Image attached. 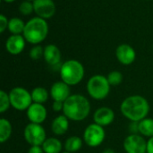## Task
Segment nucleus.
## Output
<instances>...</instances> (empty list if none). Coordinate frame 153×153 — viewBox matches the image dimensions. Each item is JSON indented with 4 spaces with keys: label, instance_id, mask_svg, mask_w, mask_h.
<instances>
[{
    "label": "nucleus",
    "instance_id": "1",
    "mask_svg": "<svg viewBox=\"0 0 153 153\" xmlns=\"http://www.w3.org/2000/svg\"><path fill=\"white\" fill-rule=\"evenodd\" d=\"M150 109L149 101L141 95L129 96L120 105L122 115L131 122H140L146 118L150 113Z\"/></svg>",
    "mask_w": 153,
    "mask_h": 153
},
{
    "label": "nucleus",
    "instance_id": "2",
    "mask_svg": "<svg viewBox=\"0 0 153 153\" xmlns=\"http://www.w3.org/2000/svg\"><path fill=\"white\" fill-rule=\"evenodd\" d=\"M91 113V103L82 94H72L65 102L63 115L69 120L81 122L86 119Z\"/></svg>",
    "mask_w": 153,
    "mask_h": 153
},
{
    "label": "nucleus",
    "instance_id": "3",
    "mask_svg": "<svg viewBox=\"0 0 153 153\" xmlns=\"http://www.w3.org/2000/svg\"><path fill=\"white\" fill-rule=\"evenodd\" d=\"M48 34V23L45 19L40 17H33L29 20L23 30V37L26 41L33 44L39 45L43 40L46 39Z\"/></svg>",
    "mask_w": 153,
    "mask_h": 153
},
{
    "label": "nucleus",
    "instance_id": "4",
    "mask_svg": "<svg viewBox=\"0 0 153 153\" xmlns=\"http://www.w3.org/2000/svg\"><path fill=\"white\" fill-rule=\"evenodd\" d=\"M59 73L61 81L70 86H74L83 80L85 70L81 62L75 59H69L62 64Z\"/></svg>",
    "mask_w": 153,
    "mask_h": 153
},
{
    "label": "nucleus",
    "instance_id": "5",
    "mask_svg": "<svg viewBox=\"0 0 153 153\" xmlns=\"http://www.w3.org/2000/svg\"><path fill=\"white\" fill-rule=\"evenodd\" d=\"M110 87L111 85L109 84L107 76L101 74L91 76L88 80L86 85L89 96L96 100H105L110 92Z\"/></svg>",
    "mask_w": 153,
    "mask_h": 153
},
{
    "label": "nucleus",
    "instance_id": "6",
    "mask_svg": "<svg viewBox=\"0 0 153 153\" xmlns=\"http://www.w3.org/2000/svg\"><path fill=\"white\" fill-rule=\"evenodd\" d=\"M11 107L18 111H26L33 103L31 93L23 87H14L9 91Z\"/></svg>",
    "mask_w": 153,
    "mask_h": 153
},
{
    "label": "nucleus",
    "instance_id": "7",
    "mask_svg": "<svg viewBox=\"0 0 153 153\" xmlns=\"http://www.w3.org/2000/svg\"><path fill=\"white\" fill-rule=\"evenodd\" d=\"M23 137L30 146H42L47 139L45 128L39 124L29 123L23 130Z\"/></svg>",
    "mask_w": 153,
    "mask_h": 153
},
{
    "label": "nucleus",
    "instance_id": "8",
    "mask_svg": "<svg viewBox=\"0 0 153 153\" xmlns=\"http://www.w3.org/2000/svg\"><path fill=\"white\" fill-rule=\"evenodd\" d=\"M106 138L104 127L93 123L89 125L83 132L82 139L84 143L91 148H97L101 145Z\"/></svg>",
    "mask_w": 153,
    "mask_h": 153
},
{
    "label": "nucleus",
    "instance_id": "9",
    "mask_svg": "<svg viewBox=\"0 0 153 153\" xmlns=\"http://www.w3.org/2000/svg\"><path fill=\"white\" fill-rule=\"evenodd\" d=\"M126 153H147V141L140 134H130L123 143Z\"/></svg>",
    "mask_w": 153,
    "mask_h": 153
},
{
    "label": "nucleus",
    "instance_id": "10",
    "mask_svg": "<svg viewBox=\"0 0 153 153\" xmlns=\"http://www.w3.org/2000/svg\"><path fill=\"white\" fill-rule=\"evenodd\" d=\"M33 6L37 16L45 20L53 17L56 11V6L53 0H34Z\"/></svg>",
    "mask_w": 153,
    "mask_h": 153
},
{
    "label": "nucleus",
    "instance_id": "11",
    "mask_svg": "<svg viewBox=\"0 0 153 153\" xmlns=\"http://www.w3.org/2000/svg\"><path fill=\"white\" fill-rule=\"evenodd\" d=\"M27 117L30 123L41 125L44 123L48 117V111L44 104L32 103L30 108L26 110Z\"/></svg>",
    "mask_w": 153,
    "mask_h": 153
},
{
    "label": "nucleus",
    "instance_id": "12",
    "mask_svg": "<svg viewBox=\"0 0 153 153\" xmlns=\"http://www.w3.org/2000/svg\"><path fill=\"white\" fill-rule=\"evenodd\" d=\"M116 56L120 64L130 65L136 59V52L132 46L128 44H121L116 49Z\"/></svg>",
    "mask_w": 153,
    "mask_h": 153
},
{
    "label": "nucleus",
    "instance_id": "13",
    "mask_svg": "<svg viewBox=\"0 0 153 153\" xmlns=\"http://www.w3.org/2000/svg\"><path fill=\"white\" fill-rule=\"evenodd\" d=\"M70 85L64 82L63 81L56 82L52 84L50 88V96L54 101H61L65 102L72 94Z\"/></svg>",
    "mask_w": 153,
    "mask_h": 153
},
{
    "label": "nucleus",
    "instance_id": "14",
    "mask_svg": "<svg viewBox=\"0 0 153 153\" xmlns=\"http://www.w3.org/2000/svg\"><path fill=\"white\" fill-rule=\"evenodd\" d=\"M115 120V112L108 107H100L97 108L93 114V121L95 124L106 127L110 126Z\"/></svg>",
    "mask_w": 153,
    "mask_h": 153
},
{
    "label": "nucleus",
    "instance_id": "15",
    "mask_svg": "<svg viewBox=\"0 0 153 153\" xmlns=\"http://www.w3.org/2000/svg\"><path fill=\"white\" fill-rule=\"evenodd\" d=\"M26 39L23 35H11L5 41L6 51L13 56L21 54L25 48Z\"/></svg>",
    "mask_w": 153,
    "mask_h": 153
},
{
    "label": "nucleus",
    "instance_id": "16",
    "mask_svg": "<svg viewBox=\"0 0 153 153\" xmlns=\"http://www.w3.org/2000/svg\"><path fill=\"white\" fill-rule=\"evenodd\" d=\"M61 51L57 46L54 44H49L44 48L43 58L49 66L56 67L57 65H61Z\"/></svg>",
    "mask_w": 153,
    "mask_h": 153
},
{
    "label": "nucleus",
    "instance_id": "17",
    "mask_svg": "<svg viewBox=\"0 0 153 153\" xmlns=\"http://www.w3.org/2000/svg\"><path fill=\"white\" fill-rule=\"evenodd\" d=\"M69 119L65 115H59L55 117L51 124V131L55 135L61 136L66 134L69 129Z\"/></svg>",
    "mask_w": 153,
    "mask_h": 153
},
{
    "label": "nucleus",
    "instance_id": "18",
    "mask_svg": "<svg viewBox=\"0 0 153 153\" xmlns=\"http://www.w3.org/2000/svg\"><path fill=\"white\" fill-rule=\"evenodd\" d=\"M63 143L56 137H48L42 144V148L45 153H62Z\"/></svg>",
    "mask_w": 153,
    "mask_h": 153
},
{
    "label": "nucleus",
    "instance_id": "19",
    "mask_svg": "<svg viewBox=\"0 0 153 153\" xmlns=\"http://www.w3.org/2000/svg\"><path fill=\"white\" fill-rule=\"evenodd\" d=\"M83 139H82L79 136L74 135V136H70L68 137L64 144V148L65 150V152H68L74 153L79 152L82 145H83Z\"/></svg>",
    "mask_w": 153,
    "mask_h": 153
},
{
    "label": "nucleus",
    "instance_id": "20",
    "mask_svg": "<svg viewBox=\"0 0 153 153\" xmlns=\"http://www.w3.org/2000/svg\"><path fill=\"white\" fill-rule=\"evenodd\" d=\"M30 93H31L32 101L34 103H39V104L46 103L48 100L50 95L48 91L44 87H35L34 89H32Z\"/></svg>",
    "mask_w": 153,
    "mask_h": 153
},
{
    "label": "nucleus",
    "instance_id": "21",
    "mask_svg": "<svg viewBox=\"0 0 153 153\" xmlns=\"http://www.w3.org/2000/svg\"><path fill=\"white\" fill-rule=\"evenodd\" d=\"M13 133V126L11 122L6 119L2 117L0 119V143H6Z\"/></svg>",
    "mask_w": 153,
    "mask_h": 153
},
{
    "label": "nucleus",
    "instance_id": "22",
    "mask_svg": "<svg viewBox=\"0 0 153 153\" xmlns=\"http://www.w3.org/2000/svg\"><path fill=\"white\" fill-rule=\"evenodd\" d=\"M139 134L143 137H153V118L146 117L138 122Z\"/></svg>",
    "mask_w": 153,
    "mask_h": 153
},
{
    "label": "nucleus",
    "instance_id": "23",
    "mask_svg": "<svg viewBox=\"0 0 153 153\" xmlns=\"http://www.w3.org/2000/svg\"><path fill=\"white\" fill-rule=\"evenodd\" d=\"M25 22L19 17H13L9 20L8 30L12 35H22L25 28Z\"/></svg>",
    "mask_w": 153,
    "mask_h": 153
},
{
    "label": "nucleus",
    "instance_id": "24",
    "mask_svg": "<svg viewBox=\"0 0 153 153\" xmlns=\"http://www.w3.org/2000/svg\"><path fill=\"white\" fill-rule=\"evenodd\" d=\"M11 107L9 93H7L4 91H0V113L4 114L5 113L9 108Z\"/></svg>",
    "mask_w": 153,
    "mask_h": 153
},
{
    "label": "nucleus",
    "instance_id": "25",
    "mask_svg": "<svg viewBox=\"0 0 153 153\" xmlns=\"http://www.w3.org/2000/svg\"><path fill=\"white\" fill-rule=\"evenodd\" d=\"M107 78L111 86H117V85L121 84L123 82V74L121 72H119L117 70L111 71L108 74Z\"/></svg>",
    "mask_w": 153,
    "mask_h": 153
},
{
    "label": "nucleus",
    "instance_id": "26",
    "mask_svg": "<svg viewBox=\"0 0 153 153\" xmlns=\"http://www.w3.org/2000/svg\"><path fill=\"white\" fill-rule=\"evenodd\" d=\"M19 12L21 14L24 16H28L34 13V6H33V2H30L27 0H24L19 5Z\"/></svg>",
    "mask_w": 153,
    "mask_h": 153
},
{
    "label": "nucleus",
    "instance_id": "27",
    "mask_svg": "<svg viewBox=\"0 0 153 153\" xmlns=\"http://www.w3.org/2000/svg\"><path fill=\"white\" fill-rule=\"evenodd\" d=\"M44 56V48L42 46L34 45L30 50V57L32 60H39Z\"/></svg>",
    "mask_w": 153,
    "mask_h": 153
},
{
    "label": "nucleus",
    "instance_id": "28",
    "mask_svg": "<svg viewBox=\"0 0 153 153\" xmlns=\"http://www.w3.org/2000/svg\"><path fill=\"white\" fill-rule=\"evenodd\" d=\"M8 23L9 20L4 14H0V32L4 33L8 29Z\"/></svg>",
    "mask_w": 153,
    "mask_h": 153
},
{
    "label": "nucleus",
    "instance_id": "29",
    "mask_svg": "<svg viewBox=\"0 0 153 153\" xmlns=\"http://www.w3.org/2000/svg\"><path fill=\"white\" fill-rule=\"evenodd\" d=\"M52 109L55 112H63L64 109V102L61 101H53L52 104Z\"/></svg>",
    "mask_w": 153,
    "mask_h": 153
},
{
    "label": "nucleus",
    "instance_id": "30",
    "mask_svg": "<svg viewBox=\"0 0 153 153\" xmlns=\"http://www.w3.org/2000/svg\"><path fill=\"white\" fill-rule=\"evenodd\" d=\"M28 153H45L42 146H30L28 150Z\"/></svg>",
    "mask_w": 153,
    "mask_h": 153
},
{
    "label": "nucleus",
    "instance_id": "31",
    "mask_svg": "<svg viewBox=\"0 0 153 153\" xmlns=\"http://www.w3.org/2000/svg\"><path fill=\"white\" fill-rule=\"evenodd\" d=\"M129 130L131 134H139L138 122H131V125L129 126Z\"/></svg>",
    "mask_w": 153,
    "mask_h": 153
},
{
    "label": "nucleus",
    "instance_id": "32",
    "mask_svg": "<svg viewBox=\"0 0 153 153\" xmlns=\"http://www.w3.org/2000/svg\"><path fill=\"white\" fill-rule=\"evenodd\" d=\"M147 153H153V137L147 141Z\"/></svg>",
    "mask_w": 153,
    "mask_h": 153
},
{
    "label": "nucleus",
    "instance_id": "33",
    "mask_svg": "<svg viewBox=\"0 0 153 153\" xmlns=\"http://www.w3.org/2000/svg\"><path fill=\"white\" fill-rule=\"evenodd\" d=\"M102 153H116L115 152V150H113V149H111V148H106Z\"/></svg>",
    "mask_w": 153,
    "mask_h": 153
},
{
    "label": "nucleus",
    "instance_id": "34",
    "mask_svg": "<svg viewBox=\"0 0 153 153\" xmlns=\"http://www.w3.org/2000/svg\"><path fill=\"white\" fill-rule=\"evenodd\" d=\"M4 3H6V4H11V3H13V2H14L15 0H3Z\"/></svg>",
    "mask_w": 153,
    "mask_h": 153
},
{
    "label": "nucleus",
    "instance_id": "35",
    "mask_svg": "<svg viewBox=\"0 0 153 153\" xmlns=\"http://www.w3.org/2000/svg\"><path fill=\"white\" fill-rule=\"evenodd\" d=\"M62 153H71V152H63Z\"/></svg>",
    "mask_w": 153,
    "mask_h": 153
},
{
    "label": "nucleus",
    "instance_id": "36",
    "mask_svg": "<svg viewBox=\"0 0 153 153\" xmlns=\"http://www.w3.org/2000/svg\"><path fill=\"white\" fill-rule=\"evenodd\" d=\"M27 1H30V2H33L34 0H27Z\"/></svg>",
    "mask_w": 153,
    "mask_h": 153
}]
</instances>
